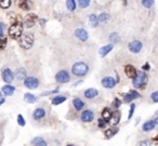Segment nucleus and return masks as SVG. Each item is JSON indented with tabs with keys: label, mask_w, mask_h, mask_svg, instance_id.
Instances as JSON below:
<instances>
[{
	"label": "nucleus",
	"mask_w": 158,
	"mask_h": 146,
	"mask_svg": "<svg viewBox=\"0 0 158 146\" xmlns=\"http://www.w3.org/2000/svg\"><path fill=\"white\" fill-rule=\"evenodd\" d=\"M18 18L19 16L11 19V26L9 27V31H8L9 36L12 39H19L23 34V27H24V25H23L22 21Z\"/></svg>",
	"instance_id": "f257e3e1"
},
{
	"label": "nucleus",
	"mask_w": 158,
	"mask_h": 146,
	"mask_svg": "<svg viewBox=\"0 0 158 146\" xmlns=\"http://www.w3.org/2000/svg\"><path fill=\"white\" fill-rule=\"evenodd\" d=\"M147 81H148V76L144 72L141 70V72L136 73V76L132 79V85L136 89H145Z\"/></svg>",
	"instance_id": "f03ea898"
},
{
	"label": "nucleus",
	"mask_w": 158,
	"mask_h": 146,
	"mask_svg": "<svg viewBox=\"0 0 158 146\" xmlns=\"http://www.w3.org/2000/svg\"><path fill=\"white\" fill-rule=\"evenodd\" d=\"M34 34L31 33H24L22 34L20 38H19V44H20L21 48L25 49V50H28L33 47L34 44Z\"/></svg>",
	"instance_id": "7ed1b4c3"
},
{
	"label": "nucleus",
	"mask_w": 158,
	"mask_h": 146,
	"mask_svg": "<svg viewBox=\"0 0 158 146\" xmlns=\"http://www.w3.org/2000/svg\"><path fill=\"white\" fill-rule=\"evenodd\" d=\"M72 73L76 77H84L89 73V66L84 62H77L73 65Z\"/></svg>",
	"instance_id": "20e7f679"
},
{
	"label": "nucleus",
	"mask_w": 158,
	"mask_h": 146,
	"mask_svg": "<svg viewBox=\"0 0 158 146\" xmlns=\"http://www.w3.org/2000/svg\"><path fill=\"white\" fill-rule=\"evenodd\" d=\"M23 83H24L25 88H27V89L35 90L39 87L40 81H39V79L35 76H27L26 78H25V80L23 81Z\"/></svg>",
	"instance_id": "39448f33"
},
{
	"label": "nucleus",
	"mask_w": 158,
	"mask_h": 146,
	"mask_svg": "<svg viewBox=\"0 0 158 146\" xmlns=\"http://www.w3.org/2000/svg\"><path fill=\"white\" fill-rule=\"evenodd\" d=\"M1 78L6 83H12L15 80L14 77V73L12 72V69L10 67H3L1 70Z\"/></svg>",
	"instance_id": "423d86ee"
},
{
	"label": "nucleus",
	"mask_w": 158,
	"mask_h": 146,
	"mask_svg": "<svg viewBox=\"0 0 158 146\" xmlns=\"http://www.w3.org/2000/svg\"><path fill=\"white\" fill-rule=\"evenodd\" d=\"M46 116H47L46 108H44V107H37V108L33 111L31 117H33L34 121L39 122V121H41V120H44V118H46Z\"/></svg>",
	"instance_id": "0eeeda50"
},
{
	"label": "nucleus",
	"mask_w": 158,
	"mask_h": 146,
	"mask_svg": "<svg viewBox=\"0 0 158 146\" xmlns=\"http://www.w3.org/2000/svg\"><path fill=\"white\" fill-rule=\"evenodd\" d=\"M70 80V75L67 70H60L55 74V81L57 83H67Z\"/></svg>",
	"instance_id": "6e6552de"
},
{
	"label": "nucleus",
	"mask_w": 158,
	"mask_h": 146,
	"mask_svg": "<svg viewBox=\"0 0 158 146\" xmlns=\"http://www.w3.org/2000/svg\"><path fill=\"white\" fill-rule=\"evenodd\" d=\"M37 21H38V16L36 15V14L29 13V14H27V15L25 16L23 25H24L25 27H27V28H31V27L36 24V22H37Z\"/></svg>",
	"instance_id": "1a4fd4ad"
},
{
	"label": "nucleus",
	"mask_w": 158,
	"mask_h": 146,
	"mask_svg": "<svg viewBox=\"0 0 158 146\" xmlns=\"http://www.w3.org/2000/svg\"><path fill=\"white\" fill-rule=\"evenodd\" d=\"M101 83H102V86H103L104 88H106V89H113V88L116 86L117 81L115 80L113 77L106 76V77H104V78H102Z\"/></svg>",
	"instance_id": "9d476101"
},
{
	"label": "nucleus",
	"mask_w": 158,
	"mask_h": 146,
	"mask_svg": "<svg viewBox=\"0 0 158 146\" xmlns=\"http://www.w3.org/2000/svg\"><path fill=\"white\" fill-rule=\"evenodd\" d=\"M94 119V113L90 109H86L81 113L80 115V120L82 122H91Z\"/></svg>",
	"instance_id": "9b49d317"
},
{
	"label": "nucleus",
	"mask_w": 158,
	"mask_h": 146,
	"mask_svg": "<svg viewBox=\"0 0 158 146\" xmlns=\"http://www.w3.org/2000/svg\"><path fill=\"white\" fill-rule=\"evenodd\" d=\"M128 48L131 52L133 53H139L143 48V44L140 41V40H134V41H131L129 44H128Z\"/></svg>",
	"instance_id": "f8f14e48"
},
{
	"label": "nucleus",
	"mask_w": 158,
	"mask_h": 146,
	"mask_svg": "<svg viewBox=\"0 0 158 146\" xmlns=\"http://www.w3.org/2000/svg\"><path fill=\"white\" fill-rule=\"evenodd\" d=\"M16 88L12 86L11 83H6L2 88H1V92L5 96H12L15 92Z\"/></svg>",
	"instance_id": "ddd939ff"
},
{
	"label": "nucleus",
	"mask_w": 158,
	"mask_h": 146,
	"mask_svg": "<svg viewBox=\"0 0 158 146\" xmlns=\"http://www.w3.org/2000/svg\"><path fill=\"white\" fill-rule=\"evenodd\" d=\"M140 96L141 95H140V93H139V92H136L135 90H131L129 93L123 94V102H125V103H130V102H132L133 100H135V98H139Z\"/></svg>",
	"instance_id": "4468645a"
},
{
	"label": "nucleus",
	"mask_w": 158,
	"mask_h": 146,
	"mask_svg": "<svg viewBox=\"0 0 158 146\" xmlns=\"http://www.w3.org/2000/svg\"><path fill=\"white\" fill-rule=\"evenodd\" d=\"M14 77L18 81H24L27 77V72L24 67H19L14 73Z\"/></svg>",
	"instance_id": "2eb2a0df"
},
{
	"label": "nucleus",
	"mask_w": 158,
	"mask_h": 146,
	"mask_svg": "<svg viewBox=\"0 0 158 146\" xmlns=\"http://www.w3.org/2000/svg\"><path fill=\"white\" fill-rule=\"evenodd\" d=\"M136 73H138V70H136V68L134 67L133 65H130V64H128V65L125 66V74H126V76H127L128 78L133 79L134 77L136 76Z\"/></svg>",
	"instance_id": "dca6fc26"
},
{
	"label": "nucleus",
	"mask_w": 158,
	"mask_h": 146,
	"mask_svg": "<svg viewBox=\"0 0 158 146\" xmlns=\"http://www.w3.org/2000/svg\"><path fill=\"white\" fill-rule=\"evenodd\" d=\"M75 36H76L77 38H78L80 41H86L87 39H88V31H86V29L84 28H78L75 31Z\"/></svg>",
	"instance_id": "f3484780"
},
{
	"label": "nucleus",
	"mask_w": 158,
	"mask_h": 146,
	"mask_svg": "<svg viewBox=\"0 0 158 146\" xmlns=\"http://www.w3.org/2000/svg\"><path fill=\"white\" fill-rule=\"evenodd\" d=\"M98 95H99V91L94 88H89L84 92V96L88 100H92V98H97Z\"/></svg>",
	"instance_id": "a211bd4d"
},
{
	"label": "nucleus",
	"mask_w": 158,
	"mask_h": 146,
	"mask_svg": "<svg viewBox=\"0 0 158 146\" xmlns=\"http://www.w3.org/2000/svg\"><path fill=\"white\" fill-rule=\"evenodd\" d=\"M72 104H73L74 108L76 109L77 111H80L81 109H84V108H85V105H86V103H85L84 101L81 100V98H75L74 100H73Z\"/></svg>",
	"instance_id": "6ab92c4d"
},
{
	"label": "nucleus",
	"mask_w": 158,
	"mask_h": 146,
	"mask_svg": "<svg viewBox=\"0 0 158 146\" xmlns=\"http://www.w3.org/2000/svg\"><path fill=\"white\" fill-rule=\"evenodd\" d=\"M31 144L33 146H49L48 145V142H47L42 136L34 137V139L31 141Z\"/></svg>",
	"instance_id": "aec40b11"
},
{
	"label": "nucleus",
	"mask_w": 158,
	"mask_h": 146,
	"mask_svg": "<svg viewBox=\"0 0 158 146\" xmlns=\"http://www.w3.org/2000/svg\"><path fill=\"white\" fill-rule=\"evenodd\" d=\"M156 127V123L154 120H147L146 122H144L142 126V131H144V132H151V131H153L154 129H155Z\"/></svg>",
	"instance_id": "412c9836"
},
{
	"label": "nucleus",
	"mask_w": 158,
	"mask_h": 146,
	"mask_svg": "<svg viewBox=\"0 0 158 146\" xmlns=\"http://www.w3.org/2000/svg\"><path fill=\"white\" fill-rule=\"evenodd\" d=\"M118 130H119V129L117 128V127H116V128L114 127V128L107 129V130L104 131V135H105L106 139L110 140V139H112V137L114 136V135H116L117 133H118Z\"/></svg>",
	"instance_id": "4be33fe9"
},
{
	"label": "nucleus",
	"mask_w": 158,
	"mask_h": 146,
	"mask_svg": "<svg viewBox=\"0 0 158 146\" xmlns=\"http://www.w3.org/2000/svg\"><path fill=\"white\" fill-rule=\"evenodd\" d=\"M112 50H113V44H106V46L102 47V48L99 50V53L102 57H104V56H106V55H107Z\"/></svg>",
	"instance_id": "5701e85b"
},
{
	"label": "nucleus",
	"mask_w": 158,
	"mask_h": 146,
	"mask_svg": "<svg viewBox=\"0 0 158 146\" xmlns=\"http://www.w3.org/2000/svg\"><path fill=\"white\" fill-rule=\"evenodd\" d=\"M113 115V111H110L108 107H105V108L102 111V118L105 120L106 122H110V118H112Z\"/></svg>",
	"instance_id": "b1692460"
},
{
	"label": "nucleus",
	"mask_w": 158,
	"mask_h": 146,
	"mask_svg": "<svg viewBox=\"0 0 158 146\" xmlns=\"http://www.w3.org/2000/svg\"><path fill=\"white\" fill-rule=\"evenodd\" d=\"M18 6L20 9L24 10V11H29L31 10V3L28 0H19Z\"/></svg>",
	"instance_id": "393cba45"
},
{
	"label": "nucleus",
	"mask_w": 158,
	"mask_h": 146,
	"mask_svg": "<svg viewBox=\"0 0 158 146\" xmlns=\"http://www.w3.org/2000/svg\"><path fill=\"white\" fill-rule=\"evenodd\" d=\"M120 118H121L120 111H115L114 113H113L110 120H112L113 124H114V126H116V124H118V123H119V121H120Z\"/></svg>",
	"instance_id": "a878e982"
},
{
	"label": "nucleus",
	"mask_w": 158,
	"mask_h": 146,
	"mask_svg": "<svg viewBox=\"0 0 158 146\" xmlns=\"http://www.w3.org/2000/svg\"><path fill=\"white\" fill-rule=\"evenodd\" d=\"M66 100H67V98L64 96V95H55L52 100V104L53 105H60L63 102H65Z\"/></svg>",
	"instance_id": "bb28decb"
},
{
	"label": "nucleus",
	"mask_w": 158,
	"mask_h": 146,
	"mask_svg": "<svg viewBox=\"0 0 158 146\" xmlns=\"http://www.w3.org/2000/svg\"><path fill=\"white\" fill-rule=\"evenodd\" d=\"M24 100H25V102L29 103V104H34V103L37 101V98L31 93H25L24 94Z\"/></svg>",
	"instance_id": "cd10ccee"
},
{
	"label": "nucleus",
	"mask_w": 158,
	"mask_h": 146,
	"mask_svg": "<svg viewBox=\"0 0 158 146\" xmlns=\"http://www.w3.org/2000/svg\"><path fill=\"white\" fill-rule=\"evenodd\" d=\"M89 23L92 27H97L99 24V20H98V16L95 14H91L89 15Z\"/></svg>",
	"instance_id": "c85d7f7f"
},
{
	"label": "nucleus",
	"mask_w": 158,
	"mask_h": 146,
	"mask_svg": "<svg viewBox=\"0 0 158 146\" xmlns=\"http://www.w3.org/2000/svg\"><path fill=\"white\" fill-rule=\"evenodd\" d=\"M66 7L69 11H75L76 9V1L75 0H66Z\"/></svg>",
	"instance_id": "c756f323"
},
{
	"label": "nucleus",
	"mask_w": 158,
	"mask_h": 146,
	"mask_svg": "<svg viewBox=\"0 0 158 146\" xmlns=\"http://www.w3.org/2000/svg\"><path fill=\"white\" fill-rule=\"evenodd\" d=\"M11 0H0V8L1 9H9L11 7Z\"/></svg>",
	"instance_id": "7c9ffc66"
},
{
	"label": "nucleus",
	"mask_w": 158,
	"mask_h": 146,
	"mask_svg": "<svg viewBox=\"0 0 158 146\" xmlns=\"http://www.w3.org/2000/svg\"><path fill=\"white\" fill-rule=\"evenodd\" d=\"M110 40L112 44H118L119 41H120V37H119L118 34L116 33H113L112 35L110 36Z\"/></svg>",
	"instance_id": "2f4dec72"
},
{
	"label": "nucleus",
	"mask_w": 158,
	"mask_h": 146,
	"mask_svg": "<svg viewBox=\"0 0 158 146\" xmlns=\"http://www.w3.org/2000/svg\"><path fill=\"white\" fill-rule=\"evenodd\" d=\"M7 44H8V39L5 37V36H2V37H0V50L2 51L5 50L6 48H7Z\"/></svg>",
	"instance_id": "473e14b6"
},
{
	"label": "nucleus",
	"mask_w": 158,
	"mask_h": 146,
	"mask_svg": "<svg viewBox=\"0 0 158 146\" xmlns=\"http://www.w3.org/2000/svg\"><path fill=\"white\" fill-rule=\"evenodd\" d=\"M16 121H18V124L20 127H25V124H26V121H25L24 117H23L21 114H19L18 117H16Z\"/></svg>",
	"instance_id": "72a5a7b5"
},
{
	"label": "nucleus",
	"mask_w": 158,
	"mask_h": 146,
	"mask_svg": "<svg viewBox=\"0 0 158 146\" xmlns=\"http://www.w3.org/2000/svg\"><path fill=\"white\" fill-rule=\"evenodd\" d=\"M90 1L91 0H78V5L80 8H82V9H85V8L89 7V5H90Z\"/></svg>",
	"instance_id": "f704fd0d"
},
{
	"label": "nucleus",
	"mask_w": 158,
	"mask_h": 146,
	"mask_svg": "<svg viewBox=\"0 0 158 146\" xmlns=\"http://www.w3.org/2000/svg\"><path fill=\"white\" fill-rule=\"evenodd\" d=\"M142 5L144 6L145 8L149 9V8L153 7V5H154V0H142Z\"/></svg>",
	"instance_id": "c9c22d12"
},
{
	"label": "nucleus",
	"mask_w": 158,
	"mask_h": 146,
	"mask_svg": "<svg viewBox=\"0 0 158 146\" xmlns=\"http://www.w3.org/2000/svg\"><path fill=\"white\" fill-rule=\"evenodd\" d=\"M106 124H107V122H106L103 118H100V119H98V127H99L100 129H105Z\"/></svg>",
	"instance_id": "e433bc0d"
},
{
	"label": "nucleus",
	"mask_w": 158,
	"mask_h": 146,
	"mask_svg": "<svg viewBox=\"0 0 158 146\" xmlns=\"http://www.w3.org/2000/svg\"><path fill=\"white\" fill-rule=\"evenodd\" d=\"M98 20H99V22H106V21L108 20V14L107 13H101L99 16H98Z\"/></svg>",
	"instance_id": "4c0bfd02"
},
{
	"label": "nucleus",
	"mask_w": 158,
	"mask_h": 146,
	"mask_svg": "<svg viewBox=\"0 0 158 146\" xmlns=\"http://www.w3.org/2000/svg\"><path fill=\"white\" fill-rule=\"evenodd\" d=\"M123 104V102H121L120 100H119V98H115L114 101H113V107H115V108H119V107H120V105Z\"/></svg>",
	"instance_id": "58836bf2"
},
{
	"label": "nucleus",
	"mask_w": 158,
	"mask_h": 146,
	"mask_svg": "<svg viewBox=\"0 0 158 146\" xmlns=\"http://www.w3.org/2000/svg\"><path fill=\"white\" fill-rule=\"evenodd\" d=\"M134 109H135V104L132 103L131 106H130V111H129V115H128V119H131L132 116H133V113H134Z\"/></svg>",
	"instance_id": "ea45409f"
},
{
	"label": "nucleus",
	"mask_w": 158,
	"mask_h": 146,
	"mask_svg": "<svg viewBox=\"0 0 158 146\" xmlns=\"http://www.w3.org/2000/svg\"><path fill=\"white\" fill-rule=\"evenodd\" d=\"M151 98L154 103H158V91H155L151 94Z\"/></svg>",
	"instance_id": "a19ab883"
},
{
	"label": "nucleus",
	"mask_w": 158,
	"mask_h": 146,
	"mask_svg": "<svg viewBox=\"0 0 158 146\" xmlns=\"http://www.w3.org/2000/svg\"><path fill=\"white\" fill-rule=\"evenodd\" d=\"M139 146H152V144H151V141H149V140H145V141L140 142Z\"/></svg>",
	"instance_id": "79ce46f5"
},
{
	"label": "nucleus",
	"mask_w": 158,
	"mask_h": 146,
	"mask_svg": "<svg viewBox=\"0 0 158 146\" xmlns=\"http://www.w3.org/2000/svg\"><path fill=\"white\" fill-rule=\"evenodd\" d=\"M59 92V89H55V90H52V91H48V92H44L41 93V96H46V95H49V94H55Z\"/></svg>",
	"instance_id": "37998d69"
},
{
	"label": "nucleus",
	"mask_w": 158,
	"mask_h": 146,
	"mask_svg": "<svg viewBox=\"0 0 158 146\" xmlns=\"http://www.w3.org/2000/svg\"><path fill=\"white\" fill-rule=\"evenodd\" d=\"M5 28H6V25L3 23H0V37H2L3 34H5Z\"/></svg>",
	"instance_id": "c03bdc74"
},
{
	"label": "nucleus",
	"mask_w": 158,
	"mask_h": 146,
	"mask_svg": "<svg viewBox=\"0 0 158 146\" xmlns=\"http://www.w3.org/2000/svg\"><path fill=\"white\" fill-rule=\"evenodd\" d=\"M5 102H6V96L2 94V92H0V106L2 104H5Z\"/></svg>",
	"instance_id": "a18cd8bd"
},
{
	"label": "nucleus",
	"mask_w": 158,
	"mask_h": 146,
	"mask_svg": "<svg viewBox=\"0 0 158 146\" xmlns=\"http://www.w3.org/2000/svg\"><path fill=\"white\" fill-rule=\"evenodd\" d=\"M154 121H155V123H156V126H158V111H156V114H155V117H154Z\"/></svg>",
	"instance_id": "49530a36"
},
{
	"label": "nucleus",
	"mask_w": 158,
	"mask_h": 146,
	"mask_svg": "<svg viewBox=\"0 0 158 146\" xmlns=\"http://www.w3.org/2000/svg\"><path fill=\"white\" fill-rule=\"evenodd\" d=\"M142 69H144V70H148V69H151V67H149V64L148 63H146L144 66L142 67Z\"/></svg>",
	"instance_id": "de8ad7c7"
},
{
	"label": "nucleus",
	"mask_w": 158,
	"mask_h": 146,
	"mask_svg": "<svg viewBox=\"0 0 158 146\" xmlns=\"http://www.w3.org/2000/svg\"><path fill=\"white\" fill-rule=\"evenodd\" d=\"M153 142L156 144V145H158V135H157L156 137H154V139H153Z\"/></svg>",
	"instance_id": "09e8293b"
},
{
	"label": "nucleus",
	"mask_w": 158,
	"mask_h": 146,
	"mask_svg": "<svg viewBox=\"0 0 158 146\" xmlns=\"http://www.w3.org/2000/svg\"><path fill=\"white\" fill-rule=\"evenodd\" d=\"M81 83H82V81H81V80H80V81H77L76 83H74V85H73V87H76V86H78V85H81Z\"/></svg>",
	"instance_id": "8fccbe9b"
},
{
	"label": "nucleus",
	"mask_w": 158,
	"mask_h": 146,
	"mask_svg": "<svg viewBox=\"0 0 158 146\" xmlns=\"http://www.w3.org/2000/svg\"><path fill=\"white\" fill-rule=\"evenodd\" d=\"M39 22H40V24H41V25H44V23H46V21H44V20H40Z\"/></svg>",
	"instance_id": "3c124183"
},
{
	"label": "nucleus",
	"mask_w": 158,
	"mask_h": 146,
	"mask_svg": "<svg viewBox=\"0 0 158 146\" xmlns=\"http://www.w3.org/2000/svg\"><path fill=\"white\" fill-rule=\"evenodd\" d=\"M67 146H74V145H70V144H69V145H67Z\"/></svg>",
	"instance_id": "603ef678"
}]
</instances>
